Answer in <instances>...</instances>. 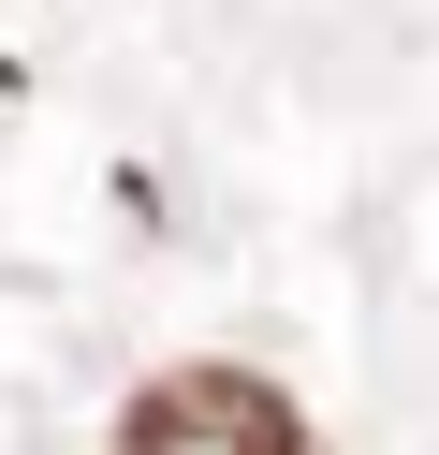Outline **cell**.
<instances>
[{
  "mask_svg": "<svg viewBox=\"0 0 439 455\" xmlns=\"http://www.w3.org/2000/svg\"><path fill=\"white\" fill-rule=\"evenodd\" d=\"M103 455H322L308 396L263 382V367L205 353V367H161V382H132V411H117Z\"/></svg>",
  "mask_w": 439,
  "mask_h": 455,
  "instance_id": "1",
  "label": "cell"
}]
</instances>
